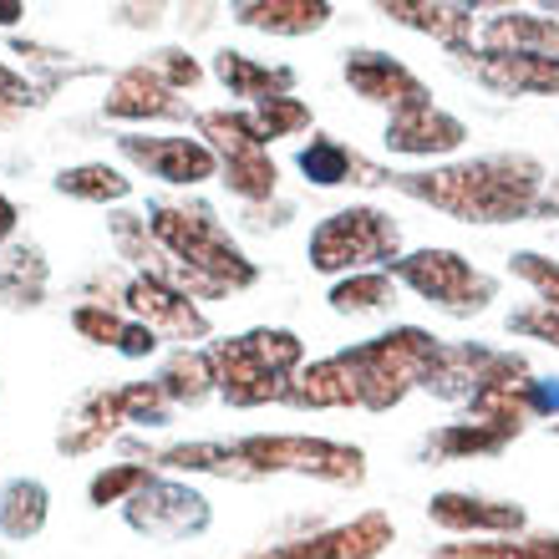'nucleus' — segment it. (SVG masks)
Returning <instances> with one entry per match:
<instances>
[{"instance_id": "nucleus-1", "label": "nucleus", "mask_w": 559, "mask_h": 559, "mask_svg": "<svg viewBox=\"0 0 559 559\" xmlns=\"http://www.w3.org/2000/svg\"><path fill=\"white\" fill-rule=\"evenodd\" d=\"M392 189H402L417 204H432L463 224H514L539 214L549 178L545 163L530 153H488L473 163H448L432 174H397Z\"/></svg>"}, {"instance_id": "nucleus-2", "label": "nucleus", "mask_w": 559, "mask_h": 559, "mask_svg": "<svg viewBox=\"0 0 559 559\" xmlns=\"http://www.w3.org/2000/svg\"><path fill=\"white\" fill-rule=\"evenodd\" d=\"M163 468L178 473H214V478H270V473H300V478H321V484H361L367 478V453L352 442L331 438H295V432H275V438H235V442H174L158 453Z\"/></svg>"}, {"instance_id": "nucleus-3", "label": "nucleus", "mask_w": 559, "mask_h": 559, "mask_svg": "<svg viewBox=\"0 0 559 559\" xmlns=\"http://www.w3.org/2000/svg\"><path fill=\"white\" fill-rule=\"evenodd\" d=\"M147 235L158 239V250L174 260L168 265V285L193 295H229L254 285L260 270L239 254V245L224 235V224L214 219L209 204H153L147 209Z\"/></svg>"}, {"instance_id": "nucleus-4", "label": "nucleus", "mask_w": 559, "mask_h": 559, "mask_svg": "<svg viewBox=\"0 0 559 559\" xmlns=\"http://www.w3.org/2000/svg\"><path fill=\"white\" fill-rule=\"evenodd\" d=\"M214 377H219V397L229 407H265V402H285L290 397L295 371L306 367V346L295 331L280 325H260L245 336L214 341Z\"/></svg>"}, {"instance_id": "nucleus-5", "label": "nucleus", "mask_w": 559, "mask_h": 559, "mask_svg": "<svg viewBox=\"0 0 559 559\" xmlns=\"http://www.w3.org/2000/svg\"><path fill=\"white\" fill-rule=\"evenodd\" d=\"M346 367L356 371V386H361V407L367 413H392L413 386H427L432 367L442 356V341L423 325H397L386 336H371L361 346H346Z\"/></svg>"}, {"instance_id": "nucleus-6", "label": "nucleus", "mask_w": 559, "mask_h": 559, "mask_svg": "<svg viewBox=\"0 0 559 559\" xmlns=\"http://www.w3.org/2000/svg\"><path fill=\"white\" fill-rule=\"evenodd\" d=\"M402 250V229L392 224V214L371 204H356V209H341L331 219L316 224L306 254H310V270L321 275H367V270H386L397 260Z\"/></svg>"}, {"instance_id": "nucleus-7", "label": "nucleus", "mask_w": 559, "mask_h": 559, "mask_svg": "<svg viewBox=\"0 0 559 559\" xmlns=\"http://www.w3.org/2000/svg\"><path fill=\"white\" fill-rule=\"evenodd\" d=\"M386 270H392V280H402L407 290H417L427 306L448 310V316H478L499 295V280L484 275L457 250H413L397 254Z\"/></svg>"}, {"instance_id": "nucleus-8", "label": "nucleus", "mask_w": 559, "mask_h": 559, "mask_svg": "<svg viewBox=\"0 0 559 559\" xmlns=\"http://www.w3.org/2000/svg\"><path fill=\"white\" fill-rule=\"evenodd\" d=\"M128 530L147 534V539H193L214 524V509L199 488L174 484V478H147V488L133 503H122Z\"/></svg>"}, {"instance_id": "nucleus-9", "label": "nucleus", "mask_w": 559, "mask_h": 559, "mask_svg": "<svg viewBox=\"0 0 559 559\" xmlns=\"http://www.w3.org/2000/svg\"><path fill=\"white\" fill-rule=\"evenodd\" d=\"M392 539H397V524H392L382 509H367V514H356L352 524L321 530V534H310V539H290V545L254 549L250 559H377Z\"/></svg>"}, {"instance_id": "nucleus-10", "label": "nucleus", "mask_w": 559, "mask_h": 559, "mask_svg": "<svg viewBox=\"0 0 559 559\" xmlns=\"http://www.w3.org/2000/svg\"><path fill=\"white\" fill-rule=\"evenodd\" d=\"M122 158H133L138 168H147L163 183H178V189H193L204 178L219 174V153L204 143V138H143V133H122L118 138Z\"/></svg>"}, {"instance_id": "nucleus-11", "label": "nucleus", "mask_w": 559, "mask_h": 559, "mask_svg": "<svg viewBox=\"0 0 559 559\" xmlns=\"http://www.w3.org/2000/svg\"><path fill=\"white\" fill-rule=\"evenodd\" d=\"M341 76H346V87H352L361 103H382V107H392V112H402V107H413V103H432V92H427L423 76H417L413 67H402L397 57H386V51H352L346 67H341Z\"/></svg>"}, {"instance_id": "nucleus-12", "label": "nucleus", "mask_w": 559, "mask_h": 559, "mask_svg": "<svg viewBox=\"0 0 559 559\" xmlns=\"http://www.w3.org/2000/svg\"><path fill=\"white\" fill-rule=\"evenodd\" d=\"M122 306L133 310L138 325H147V331H168V336H183V341H204L209 336V316H204V310L193 306L183 290H174L168 280H158V275L128 280Z\"/></svg>"}, {"instance_id": "nucleus-13", "label": "nucleus", "mask_w": 559, "mask_h": 559, "mask_svg": "<svg viewBox=\"0 0 559 559\" xmlns=\"http://www.w3.org/2000/svg\"><path fill=\"white\" fill-rule=\"evenodd\" d=\"M427 519L448 534H484V539H514L524 534L530 514L519 509V503H503V499H478V493H432L427 503Z\"/></svg>"}, {"instance_id": "nucleus-14", "label": "nucleus", "mask_w": 559, "mask_h": 559, "mask_svg": "<svg viewBox=\"0 0 559 559\" xmlns=\"http://www.w3.org/2000/svg\"><path fill=\"white\" fill-rule=\"evenodd\" d=\"M463 143H468L463 118L442 112L438 103H413L386 118V147L402 158H442V153H457Z\"/></svg>"}, {"instance_id": "nucleus-15", "label": "nucleus", "mask_w": 559, "mask_h": 559, "mask_svg": "<svg viewBox=\"0 0 559 559\" xmlns=\"http://www.w3.org/2000/svg\"><path fill=\"white\" fill-rule=\"evenodd\" d=\"M463 67H468L484 87L503 92V97H555L559 92L555 57H530V51H468Z\"/></svg>"}, {"instance_id": "nucleus-16", "label": "nucleus", "mask_w": 559, "mask_h": 559, "mask_svg": "<svg viewBox=\"0 0 559 559\" xmlns=\"http://www.w3.org/2000/svg\"><path fill=\"white\" fill-rule=\"evenodd\" d=\"M103 112L107 118H122V122H168V118H183L189 107L178 103V92L143 61V67H128V72L112 82Z\"/></svg>"}, {"instance_id": "nucleus-17", "label": "nucleus", "mask_w": 559, "mask_h": 559, "mask_svg": "<svg viewBox=\"0 0 559 559\" xmlns=\"http://www.w3.org/2000/svg\"><path fill=\"white\" fill-rule=\"evenodd\" d=\"M295 168H300L316 189H341V183L377 189V183H392V178H397V174H386V168H377L371 158H361V153H352L346 143H336V138H310V143L295 153Z\"/></svg>"}, {"instance_id": "nucleus-18", "label": "nucleus", "mask_w": 559, "mask_h": 559, "mask_svg": "<svg viewBox=\"0 0 559 559\" xmlns=\"http://www.w3.org/2000/svg\"><path fill=\"white\" fill-rule=\"evenodd\" d=\"M128 423V402H122V386L112 392H87V397L72 407L67 427L57 432V453L76 457V453H92V448H103L107 438H118V427Z\"/></svg>"}, {"instance_id": "nucleus-19", "label": "nucleus", "mask_w": 559, "mask_h": 559, "mask_svg": "<svg viewBox=\"0 0 559 559\" xmlns=\"http://www.w3.org/2000/svg\"><path fill=\"white\" fill-rule=\"evenodd\" d=\"M290 407H316V413H331V407H361V386H356V371L346 367V356H325V361H306L290 382Z\"/></svg>"}, {"instance_id": "nucleus-20", "label": "nucleus", "mask_w": 559, "mask_h": 559, "mask_svg": "<svg viewBox=\"0 0 559 559\" xmlns=\"http://www.w3.org/2000/svg\"><path fill=\"white\" fill-rule=\"evenodd\" d=\"M484 51H530V57L559 61V5L545 15L534 11H503L484 21Z\"/></svg>"}, {"instance_id": "nucleus-21", "label": "nucleus", "mask_w": 559, "mask_h": 559, "mask_svg": "<svg viewBox=\"0 0 559 559\" xmlns=\"http://www.w3.org/2000/svg\"><path fill=\"white\" fill-rule=\"evenodd\" d=\"M386 21H397L407 31H423L432 41L453 46L457 57L473 51V5H427V0H397V5H382Z\"/></svg>"}, {"instance_id": "nucleus-22", "label": "nucleus", "mask_w": 559, "mask_h": 559, "mask_svg": "<svg viewBox=\"0 0 559 559\" xmlns=\"http://www.w3.org/2000/svg\"><path fill=\"white\" fill-rule=\"evenodd\" d=\"M214 76L229 87V97H245L254 107L295 92V67H265V61L245 57V51H219L214 57Z\"/></svg>"}, {"instance_id": "nucleus-23", "label": "nucleus", "mask_w": 559, "mask_h": 559, "mask_svg": "<svg viewBox=\"0 0 559 559\" xmlns=\"http://www.w3.org/2000/svg\"><path fill=\"white\" fill-rule=\"evenodd\" d=\"M72 325H76V336H87L92 346H112V352L128 356V361H143V356L158 352V331H147V325H138V321H122V316H112L107 306H76Z\"/></svg>"}, {"instance_id": "nucleus-24", "label": "nucleus", "mask_w": 559, "mask_h": 559, "mask_svg": "<svg viewBox=\"0 0 559 559\" xmlns=\"http://www.w3.org/2000/svg\"><path fill=\"white\" fill-rule=\"evenodd\" d=\"M235 21L270 36H310L331 21V5L325 0H250V5H235Z\"/></svg>"}, {"instance_id": "nucleus-25", "label": "nucleus", "mask_w": 559, "mask_h": 559, "mask_svg": "<svg viewBox=\"0 0 559 559\" xmlns=\"http://www.w3.org/2000/svg\"><path fill=\"white\" fill-rule=\"evenodd\" d=\"M153 382L163 386V397L174 402V407H199L209 392H219V377H214V356H209V352H189V346L168 356Z\"/></svg>"}, {"instance_id": "nucleus-26", "label": "nucleus", "mask_w": 559, "mask_h": 559, "mask_svg": "<svg viewBox=\"0 0 559 559\" xmlns=\"http://www.w3.org/2000/svg\"><path fill=\"white\" fill-rule=\"evenodd\" d=\"M51 514V493L36 478H11L0 488V534L5 539H36Z\"/></svg>"}, {"instance_id": "nucleus-27", "label": "nucleus", "mask_w": 559, "mask_h": 559, "mask_svg": "<svg viewBox=\"0 0 559 559\" xmlns=\"http://www.w3.org/2000/svg\"><path fill=\"white\" fill-rule=\"evenodd\" d=\"M331 310L336 316H382L397 306V280L392 270H367V275H346L331 285Z\"/></svg>"}, {"instance_id": "nucleus-28", "label": "nucleus", "mask_w": 559, "mask_h": 559, "mask_svg": "<svg viewBox=\"0 0 559 559\" xmlns=\"http://www.w3.org/2000/svg\"><path fill=\"white\" fill-rule=\"evenodd\" d=\"M57 193L82 199V204H118L133 193V178H122L112 163H76L57 174Z\"/></svg>"}, {"instance_id": "nucleus-29", "label": "nucleus", "mask_w": 559, "mask_h": 559, "mask_svg": "<svg viewBox=\"0 0 559 559\" xmlns=\"http://www.w3.org/2000/svg\"><path fill=\"white\" fill-rule=\"evenodd\" d=\"M41 285H46V265L36 245H15L0 254V295L11 306H41Z\"/></svg>"}, {"instance_id": "nucleus-30", "label": "nucleus", "mask_w": 559, "mask_h": 559, "mask_svg": "<svg viewBox=\"0 0 559 559\" xmlns=\"http://www.w3.org/2000/svg\"><path fill=\"white\" fill-rule=\"evenodd\" d=\"M219 174H224V189L239 193L245 204H260V199H270V193H275V183H280V168H275V158H270L265 147L239 153V158H224Z\"/></svg>"}, {"instance_id": "nucleus-31", "label": "nucleus", "mask_w": 559, "mask_h": 559, "mask_svg": "<svg viewBox=\"0 0 559 559\" xmlns=\"http://www.w3.org/2000/svg\"><path fill=\"white\" fill-rule=\"evenodd\" d=\"M509 432H499V427H484V423H448L438 432V438H427V453L432 457H478V453H499V448H509Z\"/></svg>"}, {"instance_id": "nucleus-32", "label": "nucleus", "mask_w": 559, "mask_h": 559, "mask_svg": "<svg viewBox=\"0 0 559 559\" xmlns=\"http://www.w3.org/2000/svg\"><path fill=\"white\" fill-rule=\"evenodd\" d=\"M147 463H112V468H103L97 478L87 484V499L92 509H107V503H133L138 493L147 488Z\"/></svg>"}, {"instance_id": "nucleus-33", "label": "nucleus", "mask_w": 559, "mask_h": 559, "mask_svg": "<svg viewBox=\"0 0 559 559\" xmlns=\"http://www.w3.org/2000/svg\"><path fill=\"white\" fill-rule=\"evenodd\" d=\"M438 559H559V539H488V545H442Z\"/></svg>"}, {"instance_id": "nucleus-34", "label": "nucleus", "mask_w": 559, "mask_h": 559, "mask_svg": "<svg viewBox=\"0 0 559 559\" xmlns=\"http://www.w3.org/2000/svg\"><path fill=\"white\" fill-rule=\"evenodd\" d=\"M254 128H260V138L265 143H275V138H295L310 128V107L300 103V97H275V103H260L250 112Z\"/></svg>"}, {"instance_id": "nucleus-35", "label": "nucleus", "mask_w": 559, "mask_h": 559, "mask_svg": "<svg viewBox=\"0 0 559 559\" xmlns=\"http://www.w3.org/2000/svg\"><path fill=\"white\" fill-rule=\"evenodd\" d=\"M122 402H128V423H138V427H163L168 413H174V402L163 397L158 382H128L122 386Z\"/></svg>"}, {"instance_id": "nucleus-36", "label": "nucleus", "mask_w": 559, "mask_h": 559, "mask_svg": "<svg viewBox=\"0 0 559 559\" xmlns=\"http://www.w3.org/2000/svg\"><path fill=\"white\" fill-rule=\"evenodd\" d=\"M509 270H514L519 280H530L534 290H539V306L559 310V265L555 260H545V254H514Z\"/></svg>"}, {"instance_id": "nucleus-37", "label": "nucleus", "mask_w": 559, "mask_h": 559, "mask_svg": "<svg viewBox=\"0 0 559 559\" xmlns=\"http://www.w3.org/2000/svg\"><path fill=\"white\" fill-rule=\"evenodd\" d=\"M147 67H153V72H158L174 92H193L199 82H204V72H199V61L183 57V51H158V57L147 61Z\"/></svg>"}, {"instance_id": "nucleus-38", "label": "nucleus", "mask_w": 559, "mask_h": 559, "mask_svg": "<svg viewBox=\"0 0 559 559\" xmlns=\"http://www.w3.org/2000/svg\"><path fill=\"white\" fill-rule=\"evenodd\" d=\"M509 331H519V336H534V341H549V346H559V310H545V306L514 310V316H509Z\"/></svg>"}, {"instance_id": "nucleus-39", "label": "nucleus", "mask_w": 559, "mask_h": 559, "mask_svg": "<svg viewBox=\"0 0 559 559\" xmlns=\"http://www.w3.org/2000/svg\"><path fill=\"white\" fill-rule=\"evenodd\" d=\"M31 97V87H26V76H15L5 61H0V103L5 107H21Z\"/></svg>"}, {"instance_id": "nucleus-40", "label": "nucleus", "mask_w": 559, "mask_h": 559, "mask_svg": "<svg viewBox=\"0 0 559 559\" xmlns=\"http://www.w3.org/2000/svg\"><path fill=\"white\" fill-rule=\"evenodd\" d=\"M11 235H15V204L5 199V193H0V245H5Z\"/></svg>"}, {"instance_id": "nucleus-41", "label": "nucleus", "mask_w": 559, "mask_h": 559, "mask_svg": "<svg viewBox=\"0 0 559 559\" xmlns=\"http://www.w3.org/2000/svg\"><path fill=\"white\" fill-rule=\"evenodd\" d=\"M539 214H559V178L545 189V199H539Z\"/></svg>"}, {"instance_id": "nucleus-42", "label": "nucleus", "mask_w": 559, "mask_h": 559, "mask_svg": "<svg viewBox=\"0 0 559 559\" xmlns=\"http://www.w3.org/2000/svg\"><path fill=\"white\" fill-rule=\"evenodd\" d=\"M21 15H26V5H15V0H5V5H0V26H15Z\"/></svg>"}, {"instance_id": "nucleus-43", "label": "nucleus", "mask_w": 559, "mask_h": 559, "mask_svg": "<svg viewBox=\"0 0 559 559\" xmlns=\"http://www.w3.org/2000/svg\"><path fill=\"white\" fill-rule=\"evenodd\" d=\"M549 427H555V432H559V423H549Z\"/></svg>"}]
</instances>
